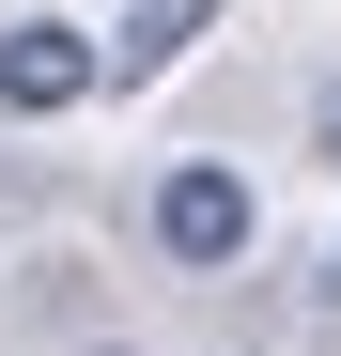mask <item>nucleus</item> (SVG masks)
<instances>
[{
    "label": "nucleus",
    "mask_w": 341,
    "mask_h": 356,
    "mask_svg": "<svg viewBox=\"0 0 341 356\" xmlns=\"http://www.w3.org/2000/svg\"><path fill=\"white\" fill-rule=\"evenodd\" d=\"M310 155H326V170H341V78H326V108H310Z\"/></svg>",
    "instance_id": "nucleus-4"
},
{
    "label": "nucleus",
    "mask_w": 341,
    "mask_h": 356,
    "mask_svg": "<svg viewBox=\"0 0 341 356\" xmlns=\"http://www.w3.org/2000/svg\"><path fill=\"white\" fill-rule=\"evenodd\" d=\"M217 16V0H125V78H155V63H187V31Z\"/></svg>",
    "instance_id": "nucleus-3"
},
{
    "label": "nucleus",
    "mask_w": 341,
    "mask_h": 356,
    "mask_svg": "<svg viewBox=\"0 0 341 356\" xmlns=\"http://www.w3.org/2000/svg\"><path fill=\"white\" fill-rule=\"evenodd\" d=\"M248 170H217V155H187V170H170V186H155V248L170 264H248Z\"/></svg>",
    "instance_id": "nucleus-1"
},
{
    "label": "nucleus",
    "mask_w": 341,
    "mask_h": 356,
    "mask_svg": "<svg viewBox=\"0 0 341 356\" xmlns=\"http://www.w3.org/2000/svg\"><path fill=\"white\" fill-rule=\"evenodd\" d=\"M78 93H93V31H63V16L0 31V108H16V124H47V108H78Z\"/></svg>",
    "instance_id": "nucleus-2"
}]
</instances>
